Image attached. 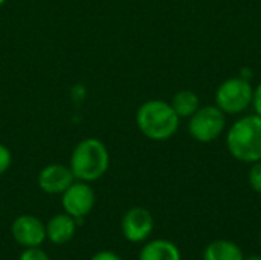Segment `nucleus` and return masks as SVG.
I'll list each match as a JSON object with an SVG mask.
<instances>
[{"label": "nucleus", "instance_id": "obj_1", "mask_svg": "<svg viewBox=\"0 0 261 260\" xmlns=\"http://www.w3.org/2000/svg\"><path fill=\"white\" fill-rule=\"evenodd\" d=\"M179 115L162 100L145 101L136 112V124L144 136L153 141L170 139L179 129Z\"/></svg>", "mask_w": 261, "mask_h": 260}, {"label": "nucleus", "instance_id": "obj_2", "mask_svg": "<svg viewBox=\"0 0 261 260\" xmlns=\"http://www.w3.org/2000/svg\"><path fill=\"white\" fill-rule=\"evenodd\" d=\"M229 153L242 162L261 161V116L248 115L236 121L226 135Z\"/></svg>", "mask_w": 261, "mask_h": 260}, {"label": "nucleus", "instance_id": "obj_3", "mask_svg": "<svg viewBox=\"0 0 261 260\" xmlns=\"http://www.w3.org/2000/svg\"><path fill=\"white\" fill-rule=\"evenodd\" d=\"M110 155L106 144L96 138L83 139L72 152L70 170L83 182L99 179L109 169Z\"/></svg>", "mask_w": 261, "mask_h": 260}, {"label": "nucleus", "instance_id": "obj_4", "mask_svg": "<svg viewBox=\"0 0 261 260\" xmlns=\"http://www.w3.org/2000/svg\"><path fill=\"white\" fill-rule=\"evenodd\" d=\"M254 89L251 83L242 77H234L223 81L216 92L217 107L226 115L245 112L252 104Z\"/></svg>", "mask_w": 261, "mask_h": 260}, {"label": "nucleus", "instance_id": "obj_5", "mask_svg": "<svg viewBox=\"0 0 261 260\" xmlns=\"http://www.w3.org/2000/svg\"><path fill=\"white\" fill-rule=\"evenodd\" d=\"M226 127V116L217 106L199 107V110L190 116L188 130L190 135L199 143H211L217 139Z\"/></svg>", "mask_w": 261, "mask_h": 260}, {"label": "nucleus", "instance_id": "obj_6", "mask_svg": "<svg viewBox=\"0 0 261 260\" xmlns=\"http://www.w3.org/2000/svg\"><path fill=\"white\" fill-rule=\"evenodd\" d=\"M63 207L67 215L75 219H83L95 205V193L87 182H73L63 193Z\"/></svg>", "mask_w": 261, "mask_h": 260}, {"label": "nucleus", "instance_id": "obj_7", "mask_svg": "<svg viewBox=\"0 0 261 260\" xmlns=\"http://www.w3.org/2000/svg\"><path fill=\"white\" fill-rule=\"evenodd\" d=\"M153 216L148 210L142 207H135L128 210L122 218V233L130 242H142L153 231Z\"/></svg>", "mask_w": 261, "mask_h": 260}, {"label": "nucleus", "instance_id": "obj_8", "mask_svg": "<svg viewBox=\"0 0 261 260\" xmlns=\"http://www.w3.org/2000/svg\"><path fill=\"white\" fill-rule=\"evenodd\" d=\"M11 233L20 245L28 248L38 247L46 239V227L31 215L18 216L11 227Z\"/></svg>", "mask_w": 261, "mask_h": 260}, {"label": "nucleus", "instance_id": "obj_9", "mask_svg": "<svg viewBox=\"0 0 261 260\" xmlns=\"http://www.w3.org/2000/svg\"><path fill=\"white\" fill-rule=\"evenodd\" d=\"M73 173L70 167L61 164H50L44 167L38 175V185L44 193L60 195L64 193L73 184Z\"/></svg>", "mask_w": 261, "mask_h": 260}, {"label": "nucleus", "instance_id": "obj_10", "mask_svg": "<svg viewBox=\"0 0 261 260\" xmlns=\"http://www.w3.org/2000/svg\"><path fill=\"white\" fill-rule=\"evenodd\" d=\"M76 231V222L75 218L70 215H55L46 225V238H49L50 242L57 245L67 244Z\"/></svg>", "mask_w": 261, "mask_h": 260}, {"label": "nucleus", "instance_id": "obj_11", "mask_svg": "<svg viewBox=\"0 0 261 260\" xmlns=\"http://www.w3.org/2000/svg\"><path fill=\"white\" fill-rule=\"evenodd\" d=\"M139 260H180V251L173 242L158 239L142 248Z\"/></svg>", "mask_w": 261, "mask_h": 260}, {"label": "nucleus", "instance_id": "obj_12", "mask_svg": "<svg viewBox=\"0 0 261 260\" xmlns=\"http://www.w3.org/2000/svg\"><path fill=\"white\" fill-rule=\"evenodd\" d=\"M203 260H243V253L234 242L216 241L206 247Z\"/></svg>", "mask_w": 261, "mask_h": 260}, {"label": "nucleus", "instance_id": "obj_13", "mask_svg": "<svg viewBox=\"0 0 261 260\" xmlns=\"http://www.w3.org/2000/svg\"><path fill=\"white\" fill-rule=\"evenodd\" d=\"M171 107L179 115V118H190L200 107L199 97L193 90H180L173 97Z\"/></svg>", "mask_w": 261, "mask_h": 260}, {"label": "nucleus", "instance_id": "obj_14", "mask_svg": "<svg viewBox=\"0 0 261 260\" xmlns=\"http://www.w3.org/2000/svg\"><path fill=\"white\" fill-rule=\"evenodd\" d=\"M249 184L251 187L261 195V161L254 162L249 172Z\"/></svg>", "mask_w": 261, "mask_h": 260}, {"label": "nucleus", "instance_id": "obj_15", "mask_svg": "<svg viewBox=\"0 0 261 260\" xmlns=\"http://www.w3.org/2000/svg\"><path fill=\"white\" fill-rule=\"evenodd\" d=\"M12 162V155L9 152V149L3 144H0V175H3Z\"/></svg>", "mask_w": 261, "mask_h": 260}, {"label": "nucleus", "instance_id": "obj_16", "mask_svg": "<svg viewBox=\"0 0 261 260\" xmlns=\"http://www.w3.org/2000/svg\"><path fill=\"white\" fill-rule=\"evenodd\" d=\"M20 260H50L47 257V254L41 250H38L37 247L34 248H28L21 256H20Z\"/></svg>", "mask_w": 261, "mask_h": 260}, {"label": "nucleus", "instance_id": "obj_17", "mask_svg": "<svg viewBox=\"0 0 261 260\" xmlns=\"http://www.w3.org/2000/svg\"><path fill=\"white\" fill-rule=\"evenodd\" d=\"M252 106L255 109V113L261 116V83L254 89V95H252Z\"/></svg>", "mask_w": 261, "mask_h": 260}, {"label": "nucleus", "instance_id": "obj_18", "mask_svg": "<svg viewBox=\"0 0 261 260\" xmlns=\"http://www.w3.org/2000/svg\"><path fill=\"white\" fill-rule=\"evenodd\" d=\"M92 260H121V257L112 251H101V253L95 254Z\"/></svg>", "mask_w": 261, "mask_h": 260}, {"label": "nucleus", "instance_id": "obj_19", "mask_svg": "<svg viewBox=\"0 0 261 260\" xmlns=\"http://www.w3.org/2000/svg\"><path fill=\"white\" fill-rule=\"evenodd\" d=\"M242 78H245V80H251L252 78V70L251 69H242Z\"/></svg>", "mask_w": 261, "mask_h": 260}, {"label": "nucleus", "instance_id": "obj_20", "mask_svg": "<svg viewBox=\"0 0 261 260\" xmlns=\"http://www.w3.org/2000/svg\"><path fill=\"white\" fill-rule=\"evenodd\" d=\"M243 260H261V256H251V257H248V259H243Z\"/></svg>", "mask_w": 261, "mask_h": 260}, {"label": "nucleus", "instance_id": "obj_21", "mask_svg": "<svg viewBox=\"0 0 261 260\" xmlns=\"http://www.w3.org/2000/svg\"><path fill=\"white\" fill-rule=\"evenodd\" d=\"M5 2H6V0H0V6H2V5H5Z\"/></svg>", "mask_w": 261, "mask_h": 260}, {"label": "nucleus", "instance_id": "obj_22", "mask_svg": "<svg viewBox=\"0 0 261 260\" xmlns=\"http://www.w3.org/2000/svg\"><path fill=\"white\" fill-rule=\"evenodd\" d=\"M260 244H261V236H260Z\"/></svg>", "mask_w": 261, "mask_h": 260}]
</instances>
